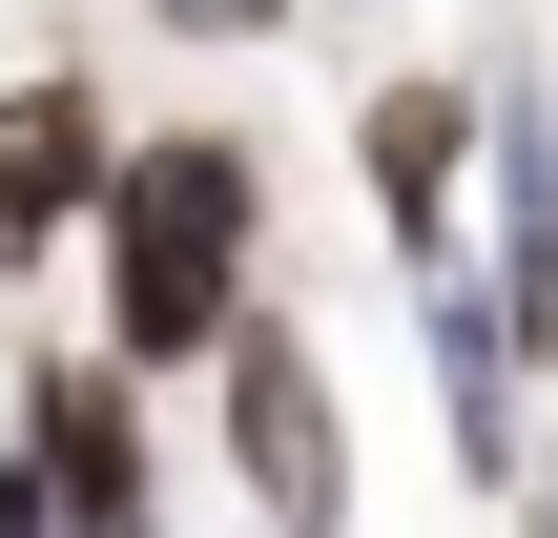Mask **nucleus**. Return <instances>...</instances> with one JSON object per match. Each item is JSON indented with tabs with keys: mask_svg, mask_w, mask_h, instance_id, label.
I'll use <instances>...</instances> for the list:
<instances>
[{
	"mask_svg": "<svg viewBox=\"0 0 558 538\" xmlns=\"http://www.w3.org/2000/svg\"><path fill=\"white\" fill-rule=\"evenodd\" d=\"M497 311H518V352H558V124L538 104H497Z\"/></svg>",
	"mask_w": 558,
	"mask_h": 538,
	"instance_id": "423d86ee",
	"label": "nucleus"
},
{
	"mask_svg": "<svg viewBox=\"0 0 558 538\" xmlns=\"http://www.w3.org/2000/svg\"><path fill=\"white\" fill-rule=\"evenodd\" d=\"M476 166H497V83H476V62H393V83H352V187H373L393 270L456 249V187H476Z\"/></svg>",
	"mask_w": 558,
	"mask_h": 538,
	"instance_id": "7ed1b4c3",
	"label": "nucleus"
},
{
	"mask_svg": "<svg viewBox=\"0 0 558 538\" xmlns=\"http://www.w3.org/2000/svg\"><path fill=\"white\" fill-rule=\"evenodd\" d=\"M207 373H228V498H248V518H352V435H331V352H311V311L248 290Z\"/></svg>",
	"mask_w": 558,
	"mask_h": 538,
	"instance_id": "f03ea898",
	"label": "nucleus"
},
{
	"mask_svg": "<svg viewBox=\"0 0 558 538\" xmlns=\"http://www.w3.org/2000/svg\"><path fill=\"white\" fill-rule=\"evenodd\" d=\"M248 249H269V145H248V124H145V145L104 166V228H83V270H104V352L207 373L228 311L269 290Z\"/></svg>",
	"mask_w": 558,
	"mask_h": 538,
	"instance_id": "f257e3e1",
	"label": "nucleus"
},
{
	"mask_svg": "<svg viewBox=\"0 0 558 538\" xmlns=\"http://www.w3.org/2000/svg\"><path fill=\"white\" fill-rule=\"evenodd\" d=\"M104 166H124L104 83H83V62H21V83H0V270H62V249L104 228Z\"/></svg>",
	"mask_w": 558,
	"mask_h": 538,
	"instance_id": "39448f33",
	"label": "nucleus"
},
{
	"mask_svg": "<svg viewBox=\"0 0 558 538\" xmlns=\"http://www.w3.org/2000/svg\"><path fill=\"white\" fill-rule=\"evenodd\" d=\"M145 394H166V373H145V352H104V332L21 373V456L62 477V518H83V538H145V518H166V456H145Z\"/></svg>",
	"mask_w": 558,
	"mask_h": 538,
	"instance_id": "20e7f679",
	"label": "nucleus"
},
{
	"mask_svg": "<svg viewBox=\"0 0 558 538\" xmlns=\"http://www.w3.org/2000/svg\"><path fill=\"white\" fill-rule=\"evenodd\" d=\"M145 21H166V41H290L311 0H145Z\"/></svg>",
	"mask_w": 558,
	"mask_h": 538,
	"instance_id": "0eeeda50",
	"label": "nucleus"
},
{
	"mask_svg": "<svg viewBox=\"0 0 558 538\" xmlns=\"http://www.w3.org/2000/svg\"><path fill=\"white\" fill-rule=\"evenodd\" d=\"M538 498H558V477H538Z\"/></svg>",
	"mask_w": 558,
	"mask_h": 538,
	"instance_id": "6e6552de",
	"label": "nucleus"
}]
</instances>
